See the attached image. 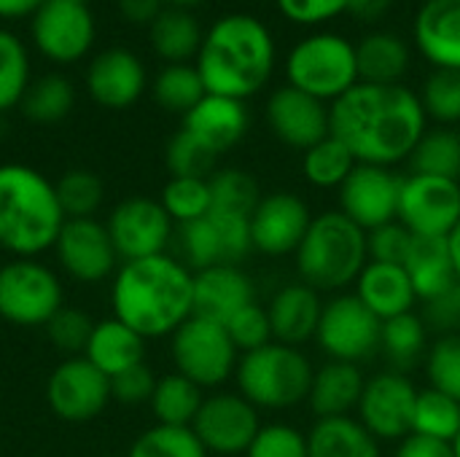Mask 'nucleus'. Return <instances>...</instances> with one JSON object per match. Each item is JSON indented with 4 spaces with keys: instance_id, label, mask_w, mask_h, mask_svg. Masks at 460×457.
<instances>
[{
    "instance_id": "f257e3e1",
    "label": "nucleus",
    "mask_w": 460,
    "mask_h": 457,
    "mask_svg": "<svg viewBox=\"0 0 460 457\" xmlns=\"http://www.w3.org/2000/svg\"><path fill=\"white\" fill-rule=\"evenodd\" d=\"M420 97L402 83H356L329 108L332 135L358 164L394 167L407 162L426 135Z\"/></svg>"
},
{
    "instance_id": "f03ea898",
    "label": "nucleus",
    "mask_w": 460,
    "mask_h": 457,
    "mask_svg": "<svg viewBox=\"0 0 460 457\" xmlns=\"http://www.w3.org/2000/svg\"><path fill=\"white\" fill-rule=\"evenodd\" d=\"M111 302L113 318L143 339L172 337L194 315V272L167 253L124 261Z\"/></svg>"
},
{
    "instance_id": "7ed1b4c3",
    "label": "nucleus",
    "mask_w": 460,
    "mask_h": 457,
    "mask_svg": "<svg viewBox=\"0 0 460 457\" xmlns=\"http://www.w3.org/2000/svg\"><path fill=\"white\" fill-rule=\"evenodd\" d=\"M194 67L208 94L253 97L267 86L275 67L272 32L256 16L226 13L205 32Z\"/></svg>"
},
{
    "instance_id": "20e7f679",
    "label": "nucleus",
    "mask_w": 460,
    "mask_h": 457,
    "mask_svg": "<svg viewBox=\"0 0 460 457\" xmlns=\"http://www.w3.org/2000/svg\"><path fill=\"white\" fill-rule=\"evenodd\" d=\"M65 221L49 178L27 164H0V248L32 259L54 248Z\"/></svg>"
},
{
    "instance_id": "39448f33",
    "label": "nucleus",
    "mask_w": 460,
    "mask_h": 457,
    "mask_svg": "<svg viewBox=\"0 0 460 457\" xmlns=\"http://www.w3.org/2000/svg\"><path fill=\"white\" fill-rule=\"evenodd\" d=\"M294 264L299 280L318 294H345L369 264L367 232L340 210L313 215Z\"/></svg>"
},
{
    "instance_id": "423d86ee",
    "label": "nucleus",
    "mask_w": 460,
    "mask_h": 457,
    "mask_svg": "<svg viewBox=\"0 0 460 457\" xmlns=\"http://www.w3.org/2000/svg\"><path fill=\"white\" fill-rule=\"evenodd\" d=\"M315 366L302 347L270 342L253 353H243L234 369L237 393L259 412H286L307 404Z\"/></svg>"
},
{
    "instance_id": "0eeeda50",
    "label": "nucleus",
    "mask_w": 460,
    "mask_h": 457,
    "mask_svg": "<svg viewBox=\"0 0 460 457\" xmlns=\"http://www.w3.org/2000/svg\"><path fill=\"white\" fill-rule=\"evenodd\" d=\"M286 75L288 86L321 102H334L358 83L356 46L337 32L310 35L291 48Z\"/></svg>"
},
{
    "instance_id": "6e6552de",
    "label": "nucleus",
    "mask_w": 460,
    "mask_h": 457,
    "mask_svg": "<svg viewBox=\"0 0 460 457\" xmlns=\"http://www.w3.org/2000/svg\"><path fill=\"white\" fill-rule=\"evenodd\" d=\"M172 364L178 374L191 380L194 385L218 388L229 377H234L240 353L232 345L226 326L191 315L175 334H172Z\"/></svg>"
},
{
    "instance_id": "1a4fd4ad",
    "label": "nucleus",
    "mask_w": 460,
    "mask_h": 457,
    "mask_svg": "<svg viewBox=\"0 0 460 457\" xmlns=\"http://www.w3.org/2000/svg\"><path fill=\"white\" fill-rule=\"evenodd\" d=\"M380 329L383 323L358 302L356 294H337L323 302L315 342L329 361L361 366L380 353Z\"/></svg>"
},
{
    "instance_id": "9d476101",
    "label": "nucleus",
    "mask_w": 460,
    "mask_h": 457,
    "mask_svg": "<svg viewBox=\"0 0 460 457\" xmlns=\"http://www.w3.org/2000/svg\"><path fill=\"white\" fill-rule=\"evenodd\" d=\"M62 307V286L32 259L0 267V318L13 326H46Z\"/></svg>"
},
{
    "instance_id": "9b49d317",
    "label": "nucleus",
    "mask_w": 460,
    "mask_h": 457,
    "mask_svg": "<svg viewBox=\"0 0 460 457\" xmlns=\"http://www.w3.org/2000/svg\"><path fill=\"white\" fill-rule=\"evenodd\" d=\"M396 221L415 237L447 240L460 224V180L410 172L402 180Z\"/></svg>"
},
{
    "instance_id": "f8f14e48",
    "label": "nucleus",
    "mask_w": 460,
    "mask_h": 457,
    "mask_svg": "<svg viewBox=\"0 0 460 457\" xmlns=\"http://www.w3.org/2000/svg\"><path fill=\"white\" fill-rule=\"evenodd\" d=\"M415 404L418 388L402 372H377L367 377L361 401H358V420L377 442H402L412 434L415 423Z\"/></svg>"
},
{
    "instance_id": "ddd939ff",
    "label": "nucleus",
    "mask_w": 460,
    "mask_h": 457,
    "mask_svg": "<svg viewBox=\"0 0 460 457\" xmlns=\"http://www.w3.org/2000/svg\"><path fill=\"white\" fill-rule=\"evenodd\" d=\"M30 35L35 48L57 62L73 65L89 54L97 38V24L89 5L70 0H46L30 22Z\"/></svg>"
},
{
    "instance_id": "4468645a",
    "label": "nucleus",
    "mask_w": 460,
    "mask_h": 457,
    "mask_svg": "<svg viewBox=\"0 0 460 457\" xmlns=\"http://www.w3.org/2000/svg\"><path fill=\"white\" fill-rule=\"evenodd\" d=\"M259 409L240 393H216L202 401L191 431L210 455H245L261 428Z\"/></svg>"
},
{
    "instance_id": "2eb2a0df",
    "label": "nucleus",
    "mask_w": 460,
    "mask_h": 457,
    "mask_svg": "<svg viewBox=\"0 0 460 457\" xmlns=\"http://www.w3.org/2000/svg\"><path fill=\"white\" fill-rule=\"evenodd\" d=\"M105 229L121 261L162 256L172 240V218L162 202L148 197H129L119 202Z\"/></svg>"
},
{
    "instance_id": "dca6fc26",
    "label": "nucleus",
    "mask_w": 460,
    "mask_h": 457,
    "mask_svg": "<svg viewBox=\"0 0 460 457\" xmlns=\"http://www.w3.org/2000/svg\"><path fill=\"white\" fill-rule=\"evenodd\" d=\"M402 180L404 178L391 167L356 164V170L340 186V213H345L364 232L394 224L399 215Z\"/></svg>"
},
{
    "instance_id": "f3484780",
    "label": "nucleus",
    "mask_w": 460,
    "mask_h": 457,
    "mask_svg": "<svg viewBox=\"0 0 460 457\" xmlns=\"http://www.w3.org/2000/svg\"><path fill=\"white\" fill-rule=\"evenodd\" d=\"M313 224L310 205L294 191H272L259 199L251 213V245L253 250L283 259L294 256Z\"/></svg>"
},
{
    "instance_id": "a211bd4d",
    "label": "nucleus",
    "mask_w": 460,
    "mask_h": 457,
    "mask_svg": "<svg viewBox=\"0 0 460 457\" xmlns=\"http://www.w3.org/2000/svg\"><path fill=\"white\" fill-rule=\"evenodd\" d=\"M46 399L57 417L84 423L97 417L111 401V380L86 358H70L49 377Z\"/></svg>"
},
{
    "instance_id": "6ab92c4d",
    "label": "nucleus",
    "mask_w": 460,
    "mask_h": 457,
    "mask_svg": "<svg viewBox=\"0 0 460 457\" xmlns=\"http://www.w3.org/2000/svg\"><path fill=\"white\" fill-rule=\"evenodd\" d=\"M267 121L283 145L302 154L332 135L329 105L294 86H280L270 94Z\"/></svg>"
},
{
    "instance_id": "aec40b11",
    "label": "nucleus",
    "mask_w": 460,
    "mask_h": 457,
    "mask_svg": "<svg viewBox=\"0 0 460 457\" xmlns=\"http://www.w3.org/2000/svg\"><path fill=\"white\" fill-rule=\"evenodd\" d=\"M54 250L62 269L81 283L105 280L119 261L105 224L94 218H67Z\"/></svg>"
},
{
    "instance_id": "412c9836",
    "label": "nucleus",
    "mask_w": 460,
    "mask_h": 457,
    "mask_svg": "<svg viewBox=\"0 0 460 457\" xmlns=\"http://www.w3.org/2000/svg\"><path fill=\"white\" fill-rule=\"evenodd\" d=\"M89 97L111 110H124L146 92V67L129 48L113 46L100 51L86 70Z\"/></svg>"
},
{
    "instance_id": "4be33fe9",
    "label": "nucleus",
    "mask_w": 460,
    "mask_h": 457,
    "mask_svg": "<svg viewBox=\"0 0 460 457\" xmlns=\"http://www.w3.org/2000/svg\"><path fill=\"white\" fill-rule=\"evenodd\" d=\"M256 302V286L240 264H218L194 272V315L229 323L243 307Z\"/></svg>"
},
{
    "instance_id": "5701e85b",
    "label": "nucleus",
    "mask_w": 460,
    "mask_h": 457,
    "mask_svg": "<svg viewBox=\"0 0 460 457\" xmlns=\"http://www.w3.org/2000/svg\"><path fill=\"white\" fill-rule=\"evenodd\" d=\"M321 312H323V302L315 288L305 286L302 280L286 283L272 294L267 304L272 339L288 347L307 345L310 339H315Z\"/></svg>"
},
{
    "instance_id": "b1692460",
    "label": "nucleus",
    "mask_w": 460,
    "mask_h": 457,
    "mask_svg": "<svg viewBox=\"0 0 460 457\" xmlns=\"http://www.w3.org/2000/svg\"><path fill=\"white\" fill-rule=\"evenodd\" d=\"M183 129L189 135H194L216 156H221L229 148H234L248 132L245 102L232 100V97H221V94H205L183 116Z\"/></svg>"
},
{
    "instance_id": "393cba45",
    "label": "nucleus",
    "mask_w": 460,
    "mask_h": 457,
    "mask_svg": "<svg viewBox=\"0 0 460 457\" xmlns=\"http://www.w3.org/2000/svg\"><path fill=\"white\" fill-rule=\"evenodd\" d=\"M415 40L437 70H460V0H423Z\"/></svg>"
},
{
    "instance_id": "a878e982",
    "label": "nucleus",
    "mask_w": 460,
    "mask_h": 457,
    "mask_svg": "<svg viewBox=\"0 0 460 457\" xmlns=\"http://www.w3.org/2000/svg\"><path fill=\"white\" fill-rule=\"evenodd\" d=\"M353 288H356L353 294L358 296V302L380 323L407 315V312H415V307H418V296L410 283V275L399 264L369 261Z\"/></svg>"
},
{
    "instance_id": "bb28decb",
    "label": "nucleus",
    "mask_w": 460,
    "mask_h": 457,
    "mask_svg": "<svg viewBox=\"0 0 460 457\" xmlns=\"http://www.w3.org/2000/svg\"><path fill=\"white\" fill-rule=\"evenodd\" d=\"M364 385H367V377L361 366L345 364V361H326L313 374L307 407L315 415V420L348 417L358 409Z\"/></svg>"
},
{
    "instance_id": "cd10ccee",
    "label": "nucleus",
    "mask_w": 460,
    "mask_h": 457,
    "mask_svg": "<svg viewBox=\"0 0 460 457\" xmlns=\"http://www.w3.org/2000/svg\"><path fill=\"white\" fill-rule=\"evenodd\" d=\"M86 361L94 364L108 380L137 366L146 364V339L132 331L129 326H124L121 321L111 318L102 323H94V331L89 337V345L84 350Z\"/></svg>"
},
{
    "instance_id": "c85d7f7f",
    "label": "nucleus",
    "mask_w": 460,
    "mask_h": 457,
    "mask_svg": "<svg viewBox=\"0 0 460 457\" xmlns=\"http://www.w3.org/2000/svg\"><path fill=\"white\" fill-rule=\"evenodd\" d=\"M404 272L410 275V283H412L420 304L450 291L453 286H458L447 240L415 237L412 248L404 259Z\"/></svg>"
},
{
    "instance_id": "c756f323",
    "label": "nucleus",
    "mask_w": 460,
    "mask_h": 457,
    "mask_svg": "<svg viewBox=\"0 0 460 457\" xmlns=\"http://www.w3.org/2000/svg\"><path fill=\"white\" fill-rule=\"evenodd\" d=\"M310 457H383L380 442L353 415L315 420L307 431Z\"/></svg>"
},
{
    "instance_id": "7c9ffc66",
    "label": "nucleus",
    "mask_w": 460,
    "mask_h": 457,
    "mask_svg": "<svg viewBox=\"0 0 460 457\" xmlns=\"http://www.w3.org/2000/svg\"><path fill=\"white\" fill-rule=\"evenodd\" d=\"M148 38H151V48L167 65H186L191 57L197 59L205 32L186 8L167 5L148 27Z\"/></svg>"
},
{
    "instance_id": "2f4dec72",
    "label": "nucleus",
    "mask_w": 460,
    "mask_h": 457,
    "mask_svg": "<svg viewBox=\"0 0 460 457\" xmlns=\"http://www.w3.org/2000/svg\"><path fill=\"white\" fill-rule=\"evenodd\" d=\"M429 345V326L418 312L391 318L380 329V356L391 372L407 374L415 369L420 361H426Z\"/></svg>"
},
{
    "instance_id": "473e14b6",
    "label": "nucleus",
    "mask_w": 460,
    "mask_h": 457,
    "mask_svg": "<svg viewBox=\"0 0 460 457\" xmlns=\"http://www.w3.org/2000/svg\"><path fill=\"white\" fill-rule=\"evenodd\" d=\"M361 83H399L410 67V48L391 32H372L356 46Z\"/></svg>"
},
{
    "instance_id": "72a5a7b5",
    "label": "nucleus",
    "mask_w": 460,
    "mask_h": 457,
    "mask_svg": "<svg viewBox=\"0 0 460 457\" xmlns=\"http://www.w3.org/2000/svg\"><path fill=\"white\" fill-rule=\"evenodd\" d=\"M205 396L202 388L186 380L183 374H167L156 380L151 409L159 426H175V428H191Z\"/></svg>"
},
{
    "instance_id": "f704fd0d",
    "label": "nucleus",
    "mask_w": 460,
    "mask_h": 457,
    "mask_svg": "<svg viewBox=\"0 0 460 457\" xmlns=\"http://www.w3.org/2000/svg\"><path fill=\"white\" fill-rule=\"evenodd\" d=\"M356 156L348 151L345 143H340L334 135L315 143L302 154V175L315 189H337L348 180V175L356 170Z\"/></svg>"
},
{
    "instance_id": "c9c22d12",
    "label": "nucleus",
    "mask_w": 460,
    "mask_h": 457,
    "mask_svg": "<svg viewBox=\"0 0 460 457\" xmlns=\"http://www.w3.org/2000/svg\"><path fill=\"white\" fill-rule=\"evenodd\" d=\"M75 105V89L65 75L49 73L38 81H30L22 97V113L32 124H57Z\"/></svg>"
},
{
    "instance_id": "e433bc0d",
    "label": "nucleus",
    "mask_w": 460,
    "mask_h": 457,
    "mask_svg": "<svg viewBox=\"0 0 460 457\" xmlns=\"http://www.w3.org/2000/svg\"><path fill=\"white\" fill-rule=\"evenodd\" d=\"M407 162L415 175L460 180V135L453 129H426Z\"/></svg>"
},
{
    "instance_id": "4c0bfd02",
    "label": "nucleus",
    "mask_w": 460,
    "mask_h": 457,
    "mask_svg": "<svg viewBox=\"0 0 460 457\" xmlns=\"http://www.w3.org/2000/svg\"><path fill=\"white\" fill-rule=\"evenodd\" d=\"M412 434L453 444L460 434V401L434 388L418 391Z\"/></svg>"
},
{
    "instance_id": "58836bf2",
    "label": "nucleus",
    "mask_w": 460,
    "mask_h": 457,
    "mask_svg": "<svg viewBox=\"0 0 460 457\" xmlns=\"http://www.w3.org/2000/svg\"><path fill=\"white\" fill-rule=\"evenodd\" d=\"M208 94L194 65H167L154 78V100L170 113H189Z\"/></svg>"
},
{
    "instance_id": "ea45409f",
    "label": "nucleus",
    "mask_w": 460,
    "mask_h": 457,
    "mask_svg": "<svg viewBox=\"0 0 460 457\" xmlns=\"http://www.w3.org/2000/svg\"><path fill=\"white\" fill-rule=\"evenodd\" d=\"M210 210H218V213H232V215H248L253 213V207L259 205L261 199V191H259V183L251 172L245 170H216L210 178Z\"/></svg>"
},
{
    "instance_id": "a19ab883",
    "label": "nucleus",
    "mask_w": 460,
    "mask_h": 457,
    "mask_svg": "<svg viewBox=\"0 0 460 457\" xmlns=\"http://www.w3.org/2000/svg\"><path fill=\"white\" fill-rule=\"evenodd\" d=\"M30 86V54L19 35L0 27V113L22 105Z\"/></svg>"
},
{
    "instance_id": "79ce46f5",
    "label": "nucleus",
    "mask_w": 460,
    "mask_h": 457,
    "mask_svg": "<svg viewBox=\"0 0 460 457\" xmlns=\"http://www.w3.org/2000/svg\"><path fill=\"white\" fill-rule=\"evenodd\" d=\"M162 207L172 224H191L210 213V183L208 178H170L162 189Z\"/></svg>"
},
{
    "instance_id": "37998d69",
    "label": "nucleus",
    "mask_w": 460,
    "mask_h": 457,
    "mask_svg": "<svg viewBox=\"0 0 460 457\" xmlns=\"http://www.w3.org/2000/svg\"><path fill=\"white\" fill-rule=\"evenodd\" d=\"M127 457H210L191 428L154 426L143 431Z\"/></svg>"
},
{
    "instance_id": "c03bdc74",
    "label": "nucleus",
    "mask_w": 460,
    "mask_h": 457,
    "mask_svg": "<svg viewBox=\"0 0 460 457\" xmlns=\"http://www.w3.org/2000/svg\"><path fill=\"white\" fill-rule=\"evenodd\" d=\"M54 191L65 218H92L102 205L105 186L89 170H70L54 183Z\"/></svg>"
},
{
    "instance_id": "a18cd8bd",
    "label": "nucleus",
    "mask_w": 460,
    "mask_h": 457,
    "mask_svg": "<svg viewBox=\"0 0 460 457\" xmlns=\"http://www.w3.org/2000/svg\"><path fill=\"white\" fill-rule=\"evenodd\" d=\"M426 377L429 388L447 393L460 401V334L437 337L426 353Z\"/></svg>"
},
{
    "instance_id": "49530a36",
    "label": "nucleus",
    "mask_w": 460,
    "mask_h": 457,
    "mask_svg": "<svg viewBox=\"0 0 460 457\" xmlns=\"http://www.w3.org/2000/svg\"><path fill=\"white\" fill-rule=\"evenodd\" d=\"M216 159L218 156L186 129L175 132L164 151V162L172 178H210L216 170Z\"/></svg>"
},
{
    "instance_id": "de8ad7c7",
    "label": "nucleus",
    "mask_w": 460,
    "mask_h": 457,
    "mask_svg": "<svg viewBox=\"0 0 460 457\" xmlns=\"http://www.w3.org/2000/svg\"><path fill=\"white\" fill-rule=\"evenodd\" d=\"M426 116L439 124L460 121V70H434L420 94Z\"/></svg>"
},
{
    "instance_id": "09e8293b",
    "label": "nucleus",
    "mask_w": 460,
    "mask_h": 457,
    "mask_svg": "<svg viewBox=\"0 0 460 457\" xmlns=\"http://www.w3.org/2000/svg\"><path fill=\"white\" fill-rule=\"evenodd\" d=\"M245 457H310L307 434L288 423H267L259 428Z\"/></svg>"
},
{
    "instance_id": "8fccbe9b",
    "label": "nucleus",
    "mask_w": 460,
    "mask_h": 457,
    "mask_svg": "<svg viewBox=\"0 0 460 457\" xmlns=\"http://www.w3.org/2000/svg\"><path fill=\"white\" fill-rule=\"evenodd\" d=\"M226 334L232 339V345L237 347V353H253L272 339V326H270V315H267V307H261L259 302L243 307L237 315L229 318L226 323Z\"/></svg>"
},
{
    "instance_id": "3c124183",
    "label": "nucleus",
    "mask_w": 460,
    "mask_h": 457,
    "mask_svg": "<svg viewBox=\"0 0 460 457\" xmlns=\"http://www.w3.org/2000/svg\"><path fill=\"white\" fill-rule=\"evenodd\" d=\"M92 331H94L92 318L81 310H73V307H59L57 315L46 323V334H49L51 345L67 356L84 353Z\"/></svg>"
},
{
    "instance_id": "603ef678",
    "label": "nucleus",
    "mask_w": 460,
    "mask_h": 457,
    "mask_svg": "<svg viewBox=\"0 0 460 457\" xmlns=\"http://www.w3.org/2000/svg\"><path fill=\"white\" fill-rule=\"evenodd\" d=\"M415 234L404 229L399 221L385 224L375 232H367V248H369V261L380 264H399L404 267V259L412 248Z\"/></svg>"
},
{
    "instance_id": "864d4df0",
    "label": "nucleus",
    "mask_w": 460,
    "mask_h": 457,
    "mask_svg": "<svg viewBox=\"0 0 460 457\" xmlns=\"http://www.w3.org/2000/svg\"><path fill=\"white\" fill-rule=\"evenodd\" d=\"M154 388H156V377L151 374V369L146 364H137L116 377H111V399H116L121 404L151 401Z\"/></svg>"
},
{
    "instance_id": "5fc2aeb1",
    "label": "nucleus",
    "mask_w": 460,
    "mask_h": 457,
    "mask_svg": "<svg viewBox=\"0 0 460 457\" xmlns=\"http://www.w3.org/2000/svg\"><path fill=\"white\" fill-rule=\"evenodd\" d=\"M280 13L294 24H323L348 11V0H278Z\"/></svg>"
},
{
    "instance_id": "6e6d98bb",
    "label": "nucleus",
    "mask_w": 460,
    "mask_h": 457,
    "mask_svg": "<svg viewBox=\"0 0 460 457\" xmlns=\"http://www.w3.org/2000/svg\"><path fill=\"white\" fill-rule=\"evenodd\" d=\"M426 326L437 329L439 337L445 334H460V283L450 291L423 302V315Z\"/></svg>"
},
{
    "instance_id": "4d7b16f0",
    "label": "nucleus",
    "mask_w": 460,
    "mask_h": 457,
    "mask_svg": "<svg viewBox=\"0 0 460 457\" xmlns=\"http://www.w3.org/2000/svg\"><path fill=\"white\" fill-rule=\"evenodd\" d=\"M394 457H456V453H453V444H447V442L410 434L407 439L399 442Z\"/></svg>"
},
{
    "instance_id": "13d9d810",
    "label": "nucleus",
    "mask_w": 460,
    "mask_h": 457,
    "mask_svg": "<svg viewBox=\"0 0 460 457\" xmlns=\"http://www.w3.org/2000/svg\"><path fill=\"white\" fill-rule=\"evenodd\" d=\"M116 5L129 24H148V27L164 11V0H116Z\"/></svg>"
},
{
    "instance_id": "bf43d9fd",
    "label": "nucleus",
    "mask_w": 460,
    "mask_h": 457,
    "mask_svg": "<svg viewBox=\"0 0 460 457\" xmlns=\"http://www.w3.org/2000/svg\"><path fill=\"white\" fill-rule=\"evenodd\" d=\"M394 8V0H348V13L358 22H380Z\"/></svg>"
},
{
    "instance_id": "052dcab7",
    "label": "nucleus",
    "mask_w": 460,
    "mask_h": 457,
    "mask_svg": "<svg viewBox=\"0 0 460 457\" xmlns=\"http://www.w3.org/2000/svg\"><path fill=\"white\" fill-rule=\"evenodd\" d=\"M46 0H0V19H24L43 5Z\"/></svg>"
},
{
    "instance_id": "680f3d73",
    "label": "nucleus",
    "mask_w": 460,
    "mask_h": 457,
    "mask_svg": "<svg viewBox=\"0 0 460 457\" xmlns=\"http://www.w3.org/2000/svg\"><path fill=\"white\" fill-rule=\"evenodd\" d=\"M447 248H450V259H453V269L460 283V224L453 229V234L447 237Z\"/></svg>"
},
{
    "instance_id": "e2e57ef3",
    "label": "nucleus",
    "mask_w": 460,
    "mask_h": 457,
    "mask_svg": "<svg viewBox=\"0 0 460 457\" xmlns=\"http://www.w3.org/2000/svg\"><path fill=\"white\" fill-rule=\"evenodd\" d=\"M164 3H170L172 8H194V5H199V3H205V0H164Z\"/></svg>"
},
{
    "instance_id": "0e129e2a",
    "label": "nucleus",
    "mask_w": 460,
    "mask_h": 457,
    "mask_svg": "<svg viewBox=\"0 0 460 457\" xmlns=\"http://www.w3.org/2000/svg\"><path fill=\"white\" fill-rule=\"evenodd\" d=\"M453 453H456V457H460V434L456 436V442H453Z\"/></svg>"
},
{
    "instance_id": "69168bd1",
    "label": "nucleus",
    "mask_w": 460,
    "mask_h": 457,
    "mask_svg": "<svg viewBox=\"0 0 460 457\" xmlns=\"http://www.w3.org/2000/svg\"><path fill=\"white\" fill-rule=\"evenodd\" d=\"M70 3H81V5H89L92 0H70Z\"/></svg>"
}]
</instances>
